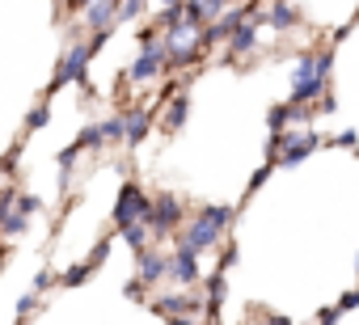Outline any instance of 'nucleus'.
Segmentation results:
<instances>
[{"mask_svg": "<svg viewBox=\"0 0 359 325\" xmlns=\"http://www.w3.org/2000/svg\"><path fill=\"white\" fill-rule=\"evenodd\" d=\"M55 5H68V0H55Z\"/></svg>", "mask_w": 359, "mask_h": 325, "instance_id": "e433bc0d", "label": "nucleus"}, {"mask_svg": "<svg viewBox=\"0 0 359 325\" xmlns=\"http://www.w3.org/2000/svg\"><path fill=\"white\" fill-rule=\"evenodd\" d=\"M148 207H152V199H148L135 182H123L118 203H114V224L123 228V224H131V220H144V216H148Z\"/></svg>", "mask_w": 359, "mask_h": 325, "instance_id": "423d86ee", "label": "nucleus"}, {"mask_svg": "<svg viewBox=\"0 0 359 325\" xmlns=\"http://www.w3.org/2000/svg\"><path fill=\"white\" fill-rule=\"evenodd\" d=\"M144 5H148V0H118V18L114 22H135L144 13Z\"/></svg>", "mask_w": 359, "mask_h": 325, "instance_id": "5701e85b", "label": "nucleus"}, {"mask_svg": "<svg viewBox=\"0 0 359 325\" xmlns=\"http://www.w3.org/2000/svg\"><path fill=\"white\" fill-rule=\"evenodd\" d=\"M321 148L317 131H279V152H275V165H304V160Z\"/></svg>", "mask_w": 359, "mask_h": 325, "instance_id": "7ed1b4c3", "label": "nucleus"}, {"mask_svg": "<svg viewBox=\"0 0 359 325\" xmlns=\"http://www.w3.org/2000/svg\"><path fill=\"white\" fill-rule=\"evenodd\" d=\"M152 118H156V110L152 106H127L123 110V127H127V148H135V144H144L148 139V131H152Z\"/></svg>", "mask_w": 359, "mask_h": 325, "instance_id": "1a4fd4ad", "label": "nucleus"}, {"mask_svg": "<svg viewBox=\"0 0 359 325\" xmlns=\"http://www.w3.org/2000/svg\"><path fill=\"white\" fill-rule=\"evenodd\" d=\"M199 30H203V26H191V22L182 18V22H173V26L161 34L165 47H169V68H191V64L199 60V47H203Z\"/></svg>", "mask_w": 359, "mask_h": 325, "instance_id": "f257e3e1", "label": "nucleus"}, {"mask_svg": "<svg viewBox=\"0 0 359 325\" xmlns=\"http://www.w3.org/2000/svg\"><path fill=\"white\" fill-rule=\"evenodd\" d=\"M89 43H72L68 47V55L60 60V68H55V76H51V93L55 89H64V85H81L89 97H93V85H89Z\"/></svg>", "mask_w": 359, "mask_h": 325, "instance_id": "f03ea898", "label": "nucleus"}, {"mask_svg": "<svg viewBox=\"0 0 359 325\" xmlns=\"http://www.w3.org/2000/svg\"><path fill=\"white\" fill-rule=\"evenodd\" d=\"M182 216H187V207H182V199L177 195H161L152 207H148V228H152V237L161 241V237H173L177 233V224H182Z\"/></svg>", "mask_w": 359, "mask_h": 325, "instance_id": "20e7f679", "label": "nucleus"}, {"mask_svg": "<svg viewBox=\"0 0 359 325\" xmlns=\"http://www.w3.org/2000/svg\"><path fill=\"white\" fill-rule=\"evenodd\" d=\"M271 170H275V160H271V165H262V170H258V174L250 178V191H258V186H262V182L271 178Z\"/></svg>", "mask_w": 359, "mask_h": 325, "instance_id": "c756f323", "label": "nucleus"}, {"mask_svg": "<svg viewBox=\"0 0 359 325\" xmlns=\"http://www.w3.org/2000/svg\"><path fill=\"white\" fill-rule=\"evenodd\" d=\"M5 174H9V165H5V160H0V182H5Z\"/></svg>", "mask_w": 359, "mask_h": 325, "instance_id": "f704fd0d", "label": "nucleus"}, {"mask_svg": "<svg viewBox=\"0 0 359 325\" xmlns=\"http://www.w3.org/2000/svg\"><path fill=\"white\" fill-rule=\"evenodd\" d=\"M47 123H51V106H47V102H43V106H34V110L26 114V131H43Z\"/></svg>", "mask_w": 359, "mask_h": 325, "instance_id": "4be33fe9", "label": "nucleus"}, {"mask_svg": "<svg viewBox=\"0 0 359 325\" xmlns=\"http://www.w3.org/2000/svg\"><path fill=\"white\" fill-rule=\"evenodd\" d=\"M161 5H182V0H161Z\"/></svg>", "mask_w": 359, "mask_h": 325, "instance_id": "c9c22d12", "label": "nucleus"}, {"mask_svg": "<svg viewBox=\"0 0 359 325\" xmlns=\"http://www.w3.org/2000/svg\"><path fill=\"white\" fill-rule=\"evenodd\" d=\"M229 5H241V0H229Z\"/></svg>", "mask_w": 359, "mask_h": 325, "instance_id": "4c0bfd02", "label": "nucleus"}, {"mask_svg": "<svg viewBox=\"0 0 359 325\" xmlns=\"http://www.w3.org/2000/svg\"><path fill=\"white\" fill-rule=\"evenodd\" d=\"M18 207L34 216V212H43V199H34V195H18Z\"/></svg>", "mask_w": 359, "mask_h": 325, "instance_id": "bb28decb", "label": "nucleus"}, {"mask_svg": "<svg viewBox=\"0 0 359 325\" xmlns=\"http://www.w3.org/2000/svg\"><path fill=\"white\" fill-rule=\"evenodd\" d=\"M51 283H55V275H51V270H39V275H34V291H43V287H51Z\"/></svg>", "mask_w": 359, "mask_h": 325, "instance_id": "2f4dec72", "label": "nucleus"}, {"mask_svg": "<svg viewBox=\"0 0 359 325\" xmlns=\"http://www.w3.org/2000/svg\"><path fill=\"white\" fill-rule=\"evenodd\" d=\"M165 68H169V47H165V39H152V43H144L140 60L127 68V81H135V85H148V81H156Z\"/></svg>", "mask_w": 359, "mask_h": 325, "instance_id": "39448f33", "label": "nucleus"}, {"mask_svg": "<svg viewBox=\"0 0 359 325\" xmlns=\"http://www.w3.org/2000/svg\"><path fill=\"white\" fill-rule=\"evenodd\" d=\"M296 22H300V9L292 5V0H271V13H266L271 30H292Z\"/></svg>", "mask_w": 359, "mask_h": 325, "instance_id": "4468645a", "label": "nucleus"}, {"mask_svg": "<svg viewBox=\"0 0 359 325\" xmlns=\"http://www.w3.org/2000/svg\"><path fill=\"white\" fill-rule=\"evenodd\" d=\"M254 51H258V22L245 18V22L229 34V55H233V60H245V55H254Z\"/></svg>", "mask_w": 359, "mask_h": 325, "instance_id": "f8f14e48", "label": "nucleus"}, {"mask_svg": "<svg viewBox=\"0 0 359 325\" xmlns=\"http://www.w3.org/2000/svg\"><path fill=\"white\" fill-rule=\"evenodd\" d=\"M152 312H156V317H173V321H191V317H199L203 308H199L195 300H187V296H156V300H152Z\"/></svg>", "mask_w": 359, "mask_h": 325, "instance_id": "9b49d317", "label": "nucleus"}, {"mask_svg": "<svg viewBox=\"0 0 359 325\" xmlns=\"http://www.w3.org/2000/svg\"><path fill=\"white\" fill-rule=\"evenodd\" d=\"M26 228H30V212H22L13 203V212H5V220H0V233H5V237H22Z\"/></svg>", "mask_w": 359, "mask_h": 325, "instance_id": "a211bd4d", "label": "nucleus"}, {"mask_svg": "<svg viewBox=\"0 0 359 325\" xmlns=\"http://www.w3.org/2000/svg\"><path fill=\"white\" fill-rule=\"evenodd\" d=\"M330 68H334V55H330V51H321V55H317V76H325V81H330Z\"/></svg>", "mask_w": 359, "mask_h": 325, "instance_id": "c85d7f7f", "label": "nucleus"}, {"mask_svg": "<svg viewBox=\"0 0 359 325\" xmlns=\"http://www.w3.org/2000/svg\"><path fill=\"white\" fill-rule=\"evenodd\" d=\"M76 144H81V148H102V144H106V131H102V127H85Z\"/></svg>", "mask_w": 359, "mask_h": 325, "instance_id": "393cba45", "label": "nucleus"}, {"mask_svg": "<svg viewBox=\"0 0 359 325\" xmlns=\"http://www.w3.org/2000/svg\"><path fill=\"white\" fill-rule=\"evenodd\" d=\"M321 93H325V76H309V81H296V85H292V97H287V102H292V106H313Z\"/></svg>", "mask_w": 359, "mask_h": 325, "instance_id": "2eb2a0df", "label": "nucleus"}, {"mask_svg": "<svg viewBox=\"0 0 359 325\" xmlns=\"http://www.w3.org/2000/svg\"><path fill=\"white\" fill-rule=\"evenodd\" d=\"M144 287H148V283H144V279L135 275V279H131V283L123 287V296H127V300H144Z\"/></svg>", "mask_w": 359, "mask_h": 325, "instance_id": "a878e982", "label": "nucleus"}, {"mask_svg": "<svg viewBox=\"0 0 359 325\" xmlns=\"http://www.w3.org/2000/svg\"><path fill=\"white\" fill-rule=\"evenodd\" d=\"M118 233H123V241H127V245H131L135 254H140V249H144V245L152 241V228H148V220H131V224H123Z\"/></svg>", "mask_w": 359, "mask_h": 325, "instance_id": "f3484780", "label": "nucleus"}, {"mask_svg": "<svg viewBox=\"0 0 359 325\" xmlns=\"http://www.w3.org/2000/svg\"><path fill=\"white\" fill-rule=\"evenodd\" d=\"M97 266H102V262H97V258H89V262H81L76 270H68V275H60V283H64V287H81V283H85V279H89V275L97 270Z\"/></svg>", "mask_w": 359, "mask_h": 325, "instance_id": "aec40b11", "label": "nucleus"}, {"mask_svg": "<svg viewBox=\"0 0 359 325\" xmlns=\"http://www.w3.org/2000/svg\"><path fill=\"white\" fill-rule=\"evenodd\" d=\"M220 237H224V228L208 216V212H199L195 220H191V228L182 233V245H191L195 254H203V249H212V245H220Z\"/></svg>", "mask_w": 359, "mask_h": 325, "instance_id": "0eeeda50", "label": "nucleus"}, {"mask_svg": "<svg viewBox=\"0 0 359 325\" xmlns=\"http://www.w3.org/2000/svg\"><path fill=\"white\" fill-rule=\"evenodd\" d=\"M135 262H140V279H144L148 287H156L161 279H169V254H161V249L144 245V249L135 254Z\"/></svg>", "mask_w": 359, "mask_h": 325, "instance_id": "9d476101", "label": "nucleus"}, {"mask_svg": "<svg viewBox=\"0 0 359 325\" xmlns=\"http://www.w3.org/2000/svg\"><path fill=\"white\" fill-rule=\"evenodd\" d=\"M351 308H359V291H346V296L338 300V312H351Z\"/></svg>", "mask_w": 359, "mask_h": 325, "instance_id": "7c9ffc66", "label": "nucleus"}, {"mask_svg": "<svg viewBox=\"0 0 359 325\" xmlns=\"http://www.w3.org/2000/svg\"><path fill=\"white\" fill-rule=\"evenodd\" d=\"M334 144H338V148H355V144H359V135H355V131H342Z\"/></svg>", "mask_w": 359, "mask_h": 325, "instance_id": "473e14b6", "label": "nucleus"}, {"mask_svg": "<svg viewBox=\"0 0 359 325\" xmlns=\"http://www.w3.org/2000/svg\"><path fill=\"white\" fill-rule=\"evenodd\" d=\"M220 300H224V270H216V275L208 279V308H203V312L216 317V312H220Z\"/></svg>", "mask_w": 359, "mask_h": 325, "instance_id": "6ab92c4d", "label": "nucleus"}, {"mask_svg": "<svg viewBox=\"0 0 359 325\" xmlns=\"http://www.w3.org/2000/svg\"><path fill=\"white\" fill-rule=\"evenodd\" d=\"M199 254L191 249V245H182V241H177V249L169 254V279L173 283H182V287H195L199 283Z\"/></svg>", "mask_w": 359, "mask_h": 325, "instance_id": "6e6552de", "label": "nucleus"}, {"mask_svg": "<svg viewBox=\"0 0 359 325\" xmlns=\"http://www.w3.org/2000/svg\"><path fill=\"white\" fill-rule=\"evenodd\" d=\"M309 76H317V55H300V60L292 64V85H296V81H309Z\"/></svg>", "mask_w": 359, "mask_h": 325, "instance_id": "412c9836", "label": "nucleus"}, {"mask_svg": "<svg viewBox=\"0 0 359 325\" xmlns=\"http://www.w3.org/2000/svg\"><path fill=\"white\" fill-rule=\"evenodd\" d=\"M85 5L89 0H68V9H76V13H85Z\"/></svg>", "mask_w": 359, "mask_h": 325, "instance_id": "72a5a7b5", "label": "nucleus"}, {"mask_svg": "<svg viewBox=\"0 0 359 325\" xmlns=\"http://www.w3.org/2000/svg\"><path fill=\"white\" fill-rule=\"evenodd\" d=\"M39 308V291H30V296H22V304H18V317H30Z\"/></svg>", "mask_w": 359, "mask_h": 325, "instance_id": "cd10ccee", "label": "nucleus"}, {"mask_svg": "<svg viewBox=\"0 0 359 325\" xmlns=\"http://www.w3.org/2000/svg\"><path fill=\"white\" fill-rule=\"evenodd\" d=\"M114 18H118V0H89V5H85V26L89 30L114 26Z\"/></svg>", "mask_w": 359, "mask_h": 325, "instance_id": "ddd939ff", "label": "nucleus"}, {"mask_svg": "<svg viewBox=\"0 0 359 325\" xmlns=\"http://www.w3.org/2000/svg\"><path fill=\"white\" fill-rule=\"evenodd\" d=\"M187 118H191V97H187V93H173V102H169V110H165V131L177 135Z\"/></svg>", "mask_w": 359, "mask_h": 325, "instance_id": "dca6fc26", "label": "nucleus"}, {"mask_svg": "<svg viewBox=\"0 0 359 325\" xmlns=\"http://www.w3.org/2000/svg\"><path fill=\"white\" fill-rule=\"evenodd\" d=\"M102 131H106V139H110V144H118V139L127 135V127H123V114H114V118H106V123H102Z\"/></svg>", "mask_w": 359, "mask_h": 325, "instance_id": "b1692460", "label": "nucleus"}]
</instances>
